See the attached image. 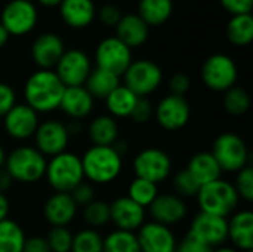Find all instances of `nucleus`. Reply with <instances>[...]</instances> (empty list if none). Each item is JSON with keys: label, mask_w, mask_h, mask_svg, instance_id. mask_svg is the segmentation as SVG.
<instances>
[{"label": "nucleus", "mask_w": 253, "mask_h": 252, "mask_svg": "<svg viewBox=\"0 0 253 252\" xmlns=\"http://www.w3.org/2000/svg\"><path fill=\"white\" fill-rule=\"evenodd\" d=\"M6 156H7V153H6V150H4V147L0 144V169L4 166V162H6Z\"/></svg>", "instance_id": "obj_54"}, {"label": "nucleus", "mask_w": 253, "mask_h": 252, "mask_svg": "<svg viewBox=\"0 0 253 252\" xmlns=\"http://www.w3.org/2000/svg\"><path fill=\"white\" fill-rule=\"evenodd\" d=\"M213 252H240L236 250L234 247H228V245H221L218 248H213Z\"/></svg>", "instance_id": "obj_53"}, {"label": "nucleus", "mask_w": 253, "mask_h": 252, "mask_svg": "<svg viewBox=\"0 0 253 252\" xmlns=\"http://www.w3.org/2000/svg\"><path fill=\"white\" fill-rule=\"evenodd\" d=\"M39 6L33 0H9L0 12V24L10 37H24L39 24Z\"/></svg>", "instance_id": "obj_8"}, {"label": "nucleus", "mask_w": 253, "mask_h": 252, "mask_svg": "<svg viewBox=\"0 0 253 252\" xmlns=\"http://www.w3.org/2000/svg\"><path fill=\"white\" fill-rule=\"evenodd\" d=\"M52 252H70L73 244V233L67 227H52L44 236Z\"/></svg>", "instance_id": "obj_38"}, {"label": "nucleus", "mask_w": 253, "mask_h": 252, "mask_svg": "<svg viewBox=\"0 0 253 252\" xmlns=\"http://www.w3.org/2000/svg\"><path fill=\"white\" fill-rule=\"evenodd\" d=\"M25 239V232L16 221H0V252H22Z\"/></svg>", "instance_id": "obj_32"}, {"label": "nucleus", "mask_w": 253, "mask_h": 252, "mask_svg": "<svg viewBox=\"0 0 253 252\" xmlns=\"http://www.w3.org/2000/svg\"><path fill=\"white\" fill-rule=\"evenodd\" d=\"M9 212H10L9 199L4 193H0V221L9 218Z\"/></svg>", "instance_id": "obj_49"}, {"label": "nucleus", "mask_w": 253, "mask_h": 252, "mask_svg": "<svg viewBox=\"0 0 253 252\" xmlns=\"http://www.w3.org/2000/svg\"><path fill=\"white\" fill-rule=\"evenodd\" d=\"M83 220L90 227L98 230L110 223V203L95 199L83 208Z\"/></svg>", "instance_id": "obj_37"}, {"label": "nucleus", "mask_w": 253, "mask_h": 252, "mask_svg": "<svg viewBox=\"0 0 253 252\" xmlns=\"http://www.w3.org/2000/svg\"><path fill=\"white\" fill-rule=\"evenodd\" d=\"M239 198L252 202L253 201V168L248 165L246 168L236 172V183L233 184Z\"/></svg>", "instance_id": "obj_40"}, {"label": "nucleus", "mask_w": 253, "mask_h": 252, "mask_svg": "<svg viewBox=\"0 0 253 252\" xmlns=\"http://www.w3.org/2000/svg\"><path fill=\"white\" fill-rule=\"evenodd\" d=\"M77 205L70 193H52L43 206V215L52 227H67L77 215Z\"/></svg>", "instance_id": "obj_22"}, {"label": "nucleus", "mask_w": 253, "mask_h": 252, "mask_svg": "<svg viewBox=\"0 0 253 252\" xmlns=\"http://www.w3.org/2000/svg\"><path fill=\"white\" fill-rule=\"evenodd\" d=\"M15 104H16V94L13 88L6 82H0V119H3V116Z\"/></svg>", "instance_id": "obj_45"}, {"label": "nucleus", "mask_w": 253, "mask_h": 252, "mask_svg": "<svg viewBox=\"0 0 253 252\" xmlns=\"http://www.w3.org/2000/svg\"><path fill=\"white\" fill-rule=\"evenodd\" d=\"M219 4L231 16L252 13L253 9V0H219Z\"/></svg>", "instance_id": "obj_44"}, {"label": "nucleus", "mask_w": 253, "mask_h": 252, "mask_svg": "<svg viewBox=\"0 0 253 252\" xmlns=\"http://www.w3.org/2000/svg\"><path fill=\"white\" fill-rule=\"evenodd\" d=\"M116 37L122 40L130 49L144 46L150 39V27L139 18L138 13H123L120 21L117 22Z\"/></svg>", "instance_id": "obj_23"}, {"label": "nucleus", "mask_w": 253, "mask_h": 252, "mask_svg": "<svg viewBox=\"0 0 253 252\" xmlns=\"http://www.w3.org/2000/svg\"><path fill=\"white\" fill-rule=\"evenodd\" d=\"M34 3L44 9H58V6L62 3V0H36Z\"/></svg>", "instance_id": "obj_51"}, {"label": "nucleus", "mask_w": 253, "mask_h": 252, "mask_svg": "<svg viewBox=\"0 0 253 252\" xmlns=\"http://www.w3.org/2000/svg\"><path fill=\"white\" fill-rule=\"evenodd\" d=\"M148 211L151 221L160 223L168 227L181 223L188 214V208L184 199L170 193L159 195L148 206Z\"/></svg>", "instance_id": "obj_20"}, {"label": "nucleus", "mask_w": 253, "mask_h": 252, "mask_svg": "<svg viewBox=\"0 0 253 252\" xmlns=\"http://www.w3.org/2000/svg\"><path fill=\"white\" fill-rule=\"evenodd\" d=\"M65 49V43L59 34L53 31H44L33 40L30 52L37 68L53 70Z\"/></svg>", "instance_id": "obj_18"}, {"label": "nucleus", "mask_w": 253, "mask_h": 252, "mask_svg": "<svg viewBox=\"0 0 253 252\" xmlns=\"http://www.w3.org/2000/svg\"><path fill=\"white\" fill-rule=\"evenodd\" d=\"M188 235L211 248H218L228 241V218L199 212L190 223Z\"/></svg>", "instance_id": "obj_15"}, {"label": "nucleus", "mask_w": 253, "mask_h": 252, "mask_svg": "<svg viewBox=\"0 0 253 252\" xmlns=\"http://www.w3.org/2000/svg\"><path fill=\"white\" fill-rule=\"evenodd\" d=\"M104 238L95 229L86 227L73 235V244L70 252H102Z\"/></svg>", "instance_id": "obj_36"}, {"label": "nucleus", "mask_w": 253, "mask_h": 252, "mask_svg": "<svg viewBox=\"0 0 253 252\" xmlns=\"http://www.w3.org/2000/svg\"><path fill=\"white\" fill-rule=\"evenodd\" d=\"M157 123L169 132L179 131L187 126L191 119V105L185 97L168 94L154 107V116Z\"/></svg>", "instance_id": "obj_13"}, {"label": "nucleus", "mask_w": 253, "mask_h": 252, "mask_svg": "<svg viewBox=\"0 0 253 252\" xmlns=\"http://www.w3.org/2000/svg\"><path fill=\"white\" fill-rule=\"evenodd\" d=\"M96 4L93 0H62L58 6L61 21L71 30H84L96 19Z\"/></svg>", "instance_id": "obj_21"}, {"label": "nucleus", "mask_w": 253, "mask_h": 252, "mask_svg": "<svg viewBox=\"0 0 253 252\" xmlns=\"http://www.w3.org/2000/svg\"><path fill=\"white\" fill-rule=\"evenodd\" d=\"M173 190H175V195L182 199L196 198L200 190V186L193 180V177L185 169H182L176 172L173 177Z\"/></svg>", "instance_id": "obj_39"}, {"label": "nucleus", "mask_w": 253, "mask_h": 252, "mask_svg": "<svg viewBox=\"0 0 253 252\" xmlns=\"http://www.w3.org/2000/svg\"><path fill=\"white\" fill-rule=\"evenodd\" d=\"M10 184H12V178L9 177V174L6 172V169L1 168L0 169V193L7 192L9 187H10Z\"/></svg>", "instance_id": "obj_50"}, {"label": "nucleus", "mask_w": 253, "mask_h": 252, "mask_svg": "<svg viewBox=\"0 0 253 252\" xmlns=\"http://www.w3.org/2000/svg\"><path fill=\"white\" fill-rule=\"evenodd\" d=\"M169 94L173 95H179V97H185V94L190 91L191 86V80L185 73H175L170 79H169Z\"/></svg>", "instance_id": "obj_46"}, {"label": "nucleus", "mask_w": 253, "mask_h": 252, "mask_svg": "<svg viewBox=\"0 0 253 252\" xmlns=\"http://www.w3.org/2000/svg\"><path fill=\"white\" fill-rule=\"evenodd\" d=\"M225 34L233 46L245 48L253 40V16L252 13L233 15L225 27Z\"/></svg>", "instance_id": "obj_31"}, {"label": "nucleus", "mask_w": 253, "mask_h": 252, "mask_svg": "<svg viewBox=\"0 0 253 252\" xmlns=\"http://www.w3.org/2000/svg\"><path fill=\"white\" fill-rule=\"evenodd\" d=\"M175 252H213V248L205 245L203 242L197 241L196 238L187 233V236L176 245Z\"/></svg>", "instance_id": "obj_47"}, {"label": "nucleus", "mask_w": 253, "mask_h": 252, "mask_svg": "<svg viewBox=\"0 0 253 252\" xmlns=\"http://www.w3.org/2000/svg\"><path fill=\"white\" fill-rule=\"evenodd\" d=\"M65 86L53 70L37 68L24 83V100L37 114H47L59 108Z\"/></svg>", "instance_id": "obj_1"}, {"label": "nucleus", "mask_w": 253, "mask_h": 252, "mask_svg": "<svg viewBox=\"0 0 253 252\" xmlns=\"http://www.w3.org/2000/svg\"><path fill=\"white\" fill-rule=\"evenodd\" d=\"M145 208L135 203L127 196H120L110 203V223H113L117 230L136 233L145 223Z\"/></svg>", "instance_id": "obj_19"}, {"label": "nucleus", "mask_w": 253, "mask_h": 252, "mask_svg": "<svg viewBox=\"0 0 253 252\" xmlns=\"http://www.w3.org/2000/svg\"><path fill=\"white\" fill-rule=\"evenodd\" d=\"M93 105H95V100L84 86H71V88H65L59 104V110L65 116L74 120H80L92 113Z\"/></svg>", "instance_id": "obj_25"}, {"label": "nucleus", "mask_w": 253, "mask_h": 252, "mask_svg": "<svg viewBox=\"0 0 253 252\" xmlns=\"http://www.w3.org/2000/svg\"><path fill=\"white\" fill-rule=\"evenodd\" d=\"M22 252H52L49 248V244L44 236H30L25 239Z\"/></svg>", "instance_id": "obj_48"}, {"label": "nucleus", "mask_w": 253, "mask_h": 252, "mask_svg": "<svg viewBox=\"0 0 253 252\" xmlns=\"http://www.w3.org/2000/svg\"><path fill=\"white\" fill-rule=\"evenodd\" d=\"M196 198L200 212L212 214L222 218H228L230 215H233L240 202L233 183L221 178L202 186Z\"/></svg>", "instance_id": "obj_5"}, {"label": "nucleus", "mask_w": 253, "mask_h": 252, "mask_svg": "<svg viewBox=\"0 0 253 252\" xmlns=\"http://www.w3.org/2000/svg\"><path fill=\"white\" fill-rule=\"evenodd\" d=\"M175 10L173 0H139L138 15L151 28L166 24Z\"/></svg>", "instance_id": "obj_27"}, {"label": "nucleus", "mask_w": 253, "mask_h": 252, "mask_svg": "<svg viewBox=\"0 0 253 252\" xmlns=\"http://www.w3.org/2000/svg\"><path fill=\"white\" fill-rule=\"evenodd\" d=\"M70 196L73 198V201H74V203L77 205V208L79 206H82V208H84L86 205H89L92 201H95L96 198H95V189H93V186L90 184V183H80L71 193H70Z\"/></svg>", "instance_id": "obj_42"}, {"label": "nucleus", "mask_w": 253, "mask_h": 252, "mask_svg": "<svg viewBox=\"0 0 253 252\" xmlns=\"http://www.w3.org/2000/svg\"><path fill=\"white\" fill-rule=\"evenodd\" d=\"M211 153L222 172L236 174L249 165L251 153L248 144L234 132H224L218 135L213 141Z\"/></svg>", "instance_id": "obj_7"}, {"label": "nucleus", "mask_w": 253, "mask_h": 252, "mask_svg": "<svg viewBox=\"0 0 253 252\" xmlns=\"http://www.w3.org/2000/svg\"><path fill=\"white\" fill-rule=\"evenodd\" d=\"M93 68L92 58L83 49L73 48L65 49L59 61L56 62L53 71L62 82L65 88L84 86L90 71Z\"/></svg>", "instance_id": "obj_12"}, {"label": "nucleus", "mask_w": 253, "mask_h": 252, "mask_svg": "<svg viewBox=\"0 0 253 252\" xmlns=\"http://www.w3.org/2000/svg\"><path fill=\"white\" fill-rule=\"evenodd\" d=\"M9 39H10V36H9V33L4 30V27L0 24V49L1 48H4L7 43H9Z\"/></svg>", "instance_id": "obj_52"}, {"label": "nucleus", "mask_w": 253, "mask_h": 252, "mask_svg": "<svg viewBox=\"0 0 253 252\" xmlns=\"http://www.w3.org/2000/svg\"><path fill=\"white\" fill-rule=\"evenodd\" d=\"M200 79L208 89L213 92H225L236 86L239 79V68L230 55L216 52L203 61L200 68Z\"/></svg>", "instance_id": "obj_6"}, {"label": "nucleus", "mask_w": 253, "mask_h": 252, "mask_svg": "<svg viewBox=\"0 0 253 252\" xmlns=\"http://www.w3.org/2000/svg\"><path fill=\"white\" fill-rule=\"evenodd\" d=\"M154 116V107L147 98H138V102L130 114L129 119H132L135 123H147Z\"/></svg>", "instance_id": "obj_43"}, {"label": "nucleus", "mask_w": 253, "mask_h": 252, "mask_svg": "<svg viewBox=\"0 0 253 252\" xmlns=\"http://www.w3.org/2000/svg\"><path fill=\"white\" fill-rule=\"evenodd\" d=\"M87 134L93 146H116L119 140V123L110 114H99L89 123Z\"/></svg>", "instance_id": "obj_28"}, {"label": "nucleus", "mask_w": 253, "mask_h": 252, "mask_svg": "<svg viewBox=\"0 0 253 252\" xmlns=\"http://www.w3.org/2000/svg\"><path fill=\"white\" fill-rule=\"evenodd\" d=\"M172 159L169 153L157 147H148L141 150L132 162V169L136 178L160 184L166 181L172 174Z\"/></svg>", "instance_id": "obj_10"}, {"label": "nucleus", "mask_w": 253, "mask_h": 252, "mask_svg": "<svg viewBox=\"0 0 253 252\" xmlns=\"http://www.w3.org/2000/svg\"><path fill=\"white\" fill-rule=\"evenodd\" d=\"M34 147L46 157H53L67 151L70 144V129L61 120H44L34 134Z\"/></svg>", "instance_id": "obj_14"}, {"label": "nucleus", "mask_w": 253, "mask_h": 252, "mask_svg": "<svg viewBox=\"0 0 253 252\" xmlns=\"http://www.w3.org/2000/svg\"><path fill=\"white\" fill-rule=\"evenodd\" d=\"M120 80L122 77L116 76L114 73L93 67L84 83V88L93 97V100H105L119 85H122Z\"/></svg>", "instance_id": "obj_30"}, {"label": "nucleus", "mask_w": 253, "mask_h": 252, "mask_svg": "<svg viewBox=\"0 0 253 252\" xmlns=\"http://www.w3.org/2000/svg\"><path fill=\"white\" fill-rule=\"evenodd\" d=\"M102 252H141L136 233L113 230L104 238Z\"/></svg>", "instance_id": "obj_33"}, {"label": "nucleus", "mask_w": 253, "mask_h": 252, "mask_svg": "<svg viewBox=\"0 0 253 252\" xmlns=\"http://www.w3.org/2000/svg\"><path fill=\"white\" fill-rule=\"evenodd\" d=\"M138 98L129 88H126L125 85H119L104 101H105V107L107 111L111 117L114 119H127L130 117Z\"/></svg>", "instance_id": "obj_29"}, {"label": "nucleus", "mask_w": 253, "mask_h": 252, "mask_svg": "<svg viewBox=\"0 0 253 252\" xmlns=\"http://www.w3.org/2000/svg\"><path fill=\"white\" fill-rule=\"evenodd\" d=\"M47 159L31 146H19L13 149L4 162V169L12 181L21 184H34L44 178Z\"/></svg>", "instance_id": "obj_4"}, {"label": "nucleus", "mask_w": 253, "mask_h": 252, "mask_svg": "<svg viewBox=\"0 0 253 252\" xmlns=\"http://www.w3.org/2000/svg\"><path fill=\"white\" fill-rule=\"evenodd\" d=\"M141 252H175L178 241L170 227L145 221L136 232Z\"/></svg>", "instance_id": "obj_17"}, {"label": "nucleus", "mask_w": 253, "mask_h": 252, "mask_svg": "<svg viewBox=\"0 0 253 252\" xmlns=\"http://www.w3.org/2000/svg\"><path fill=\"white\" fill-rule=\"evenodd\" d=\"M123 85L136 97L147 98L154 94L163 83L162 67L151 59H133L123 73Z\"/></svg>", "instance_id": "obj_9"}, {"label": "nucleus", "mask_w": 253, "mask_h": 252, "mask_svg": "<svg viewBox=\"0 0 253 252\" xmlns=\"http://www.w3.org/2000/svg\"><path fill=\"white\" fill-rule=\"evenodd\" d=\"M249 252H253V251H249Z\"/></svg>", "instance_id": "obj_55"}, {"label": "nucleus", "mask_w": 253, "mask_h": 252, "mask_svg": "<svg viewBox=\"0 0 253 252\" xmlns=\"http://www.w3.org/2000/svg\"><path fill=\"white\" fill-rule=\"evenodd\" d=\"M228 241L236 250L249 252L253 250V212L251 209L236 211L228 220Z\"/></svg>", "instance_id": "obj_24"}, {"label": "nucleus", "mask_w": 253, "mask_h": 252, "mask_svg": "<svg viewBox=\"0 0 253 252\" xmlns=\"http://www.w3.org/2000/svg\"><path fill=\"white\" fill-rule=\"evenodd\" d=\"M122 16H123V12L120 6L116 3H105L96 12V18H99L101 24L107 27H116Z\"/></svg>", "instance_id": "obj_41"}, {"label": "nucleus", "mask_w": 253, "mask_h": 252, "mask_svg": "<svg viewBox=\"0 0 253 252\" xmlns=\"http://www.w3.org/2000/svg\"><path fill=\"white\" fill-rule=\"evenodd\" d=\"M122 156L114 146H90L80 157L84 180L98 186L116 181L123 171Z\"/></svg>", "instance_id": "obj_2"}, {"label": "nucleus", "mask_w": 253, "mask_h": 252, "mask_svg": "<svg viewBox=\"0 0 253 252\" xmlns=\"http://www.w3.org/2000/svg\"><path fill=\"white\" fill-rule=\"evenodd\" d=\"M133 61L132 49L126 46L122 40L116 36H108L99 40L95 48L93 62L95 67L114 73L116 76L122 77L126 68Z\"/></svg>", "instance_id": "obj_11"}, {"label": "nucleus", "mask_w": 253, "mask_h": 252, "mask_svg": "<svg viewBox=\"0 0 253 252\" xmlns=\"http://www.w3.org/2000/svg\"><path fill=\"white\" fill-rule=\"evenodd\" d=\"M185 171L202 187L221 178V168L211 151H199L191 156Z\"/></svg>", "instance_id": "obj_26"}, {"label": "nucleus", "mask_w": 253, "mask_h": 252, "mask_svg": "<svg viewBox=\"0 0 253 252\" xmlns=\"http://www.w3.org/2000/svg\"><path fill=\"white\" fill-rule=\"evenodd\" d=\"M39 125V114L25 102H16L3 116V128L6 134L16 141H25L33 138Z\"/></svg>", "instance_id": "obj_16"}, {"label": "nucleus", "mask_w": 253, "mask_h": 252, "mask_svg": "<svg viewBox=\"0 0 253 252\" xmlns=\"http://www.w3.org/2000/svg\"><path fill=\"white\" fill-rule=\"evenodd\" d=\"M44 180L55 193H71L84 181L80 156L71 151H62L50 157L46 163Z\"/></svg>", "instance_id": "obj_3"}, {"label": "nucleus", "mask_w": 253, "mask_h": 252, "mask_svg": "<svg viewBox=\"0 0 253 252\" xmlns=\"http://www.w3.org/2000/svg\"><path fill=\"white\" fill-rule=\"evenodd\" d=\"M222 104L228 114L242 116V114H246L251 108V95L245 88L233 86L224 92Z\"/></svg>", "instance_id": "obj_35"}, {"label": "nucleus", "mask_w": 253, "mask_h": 252, "mask_svg": "<svg viewBox=\"0 0 253 252\" xmlns=\"http://www.w3.org/2000/svg\"><path fill=\"white\" fill-rule=\"evenodd\" d=\"M159 195L160 193L157 184L136 177L129 183L127 187V198L132 199L135 203L141 205L142 208H148Z\"/></svg>", "instance_id": "obj_34"}]
</instances>
